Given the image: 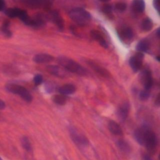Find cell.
<instances>
[{"label":"cell","instance_id":"cell-24","mask_svg":"<svg viewBox=\"0 0 160 160\" xmlns=\"http://www.w3.org/2000/svg\"><path fill=\"white\" fill-rule=\"evenodd\" d=\"M52 101L59 105H64L66 104V98L64 95L62 94H56L52 97Z\"/></svg>","mask_w":160,"mask_h":160},{"label":"cell","instance_id":"cell-28","mask_svg":"<svg viewBox=\"0 0 160 160\" xmlns=\"http://www.w3.org/2000/svg\"><path fill=\"white\" fill-rule=\"evenodd\" d=\"M112 11H113V8L112 5L109 4H105L102 7V11L103 12L104 14L106 15H112Z\"/></svg>","mask_w":160,"mask_h":160},{"label":"cell","instance_id":"cell-12","mask_svg":"<svg viewBox=\"0 0 160 160\" xmlns=\"http://www.w3.org/2000/svg\"><path fill=\"white\" fill-rule=\"evenodd\" d=\"M70 133L72 140L76 144L81 146H86L88 144V139L84 135L79 134L76 129H71Z\"/></svg>","mask_w":160,"mask_h":160},{"label":"cell","instance_id":"cell-14","mask_svg":"<svg viewBox=\"0 0 160 160\" xmlns=\"http://www.w3.org/2000/svg\"><path fill=\"white\" fill-rule=\"evenodd\" d=\"M90 34L92 38L96 41H97L101 46H102L104 49H107L108 48V44L107 43V41H106L102 34L99 31H98V30L92 29L91 31Z\"/></svg>","mask_w":160,"mask_h":160},{"label":"cell","instance_id":"cell-3","mask_svg":"<svg viewBox=\"0 0 160 160\" xmlns=\"http://www.w3.org/2000/svg\"><path fill=\"white\" fill-rule=\"evenodd\" d=\"M69 16L78 26L88 25L92 20V16L88 11L81 8H75L69 12Z\"/></svg>","mask_w":160,"mask_h":160},{"label":"cell","instance_id":"cell-4","mask_svg":"<svg viewBox=\"0 0 160 160\" xmlns=\"http://www.w3.org/2000/svg\"><path fill=\"white\" fill-rule=\"evenodd\" d=\"M6 89L9 92L18 94L28 102H31L32 100V97L30 92L23 86L16 84H8L6 86Z\"/></svg>","mask_w":160,"mask_h":160},{"label":"cell","instance_id":"cell-22","mask_svg":"<svg viewBox=\"0 0 160 160\" xmlns=\"http://www.w3.org/2000/svg\"><path fill=\"white\" fill-rule=\"evenodd\" d=\"M21 9L17 8H8L4 11L5 14L10 18H18L19 14L21 12Z\"/></svg>","mask_w":160,"mask_h":160},{"label":"cell","instance_id":"cell-37","mask_svg":"<svg viewBox=\"0 0 160 160\" xmlns=\"http://www.w3.org/2000/svg\"><path fill=\"white\" fill-rule=\"evenodd\" d=\"M0 160H2V159H1V158H0Z\"/></svg>","mask_w":160,"mask_h":160},{"label":"cell","instance_id":"cell-29","mask_svg":"<svg viewBox=\"0 0 160 160\" xmlns=\"http://www.w3.org/2000/svg\"><path fill=\"white\" fill-rule=\"evenodd\" d=\"M149 96H150L149 90L144 89V90L141 91L139 93V99L141 101H146L149 98Z\"/></svg>","mask_w":160,"mask_h":160},{"label":"cell","instance_id":"cell-2","mask_svg":"<svg viewBox=\"0 0 160 160\" xmlns=\"http://www.w3.org/2000/svg\"><path fill=\"white\" fill-rule=\"evenodd\" d=\"M57 62L59 65L63 67L69 72L81 76H84L87 74V71L85 68L70 58L61 56L57 58Z\"/></svg>","mask_w":160,"mask_h":160},{"label":"cell","instance_id":"cell-32","mask_svg":"<svg viewBox=\"0 0 160 160\" xmlns=\"http://www.w3.org/2000/svg\"><path fill=\"white\" fill-rule=\"evenodd\" d=\"M5 8L4 0H0V11H3Z\"/></svg>","mask_w":160,"mask_h":160},{"label":"cell","instance_id":"cell-5","mask_svg":"<svg viewBox=\"0 0 160 160\" xmlns=\"http://www.w3.org/2000/svg\"><path fill=\"white\" fill-rule=\"evenodd\" d=\"M117 34L119 39L125 44H129L134 38V32L132 29L126 26L121 27L117 30Z\"/></svg>","mask_w":160,"mask_h":160},{"label":"cell","instance_id":"cell-8","mask_svg":"<svg viewBox=\"0 0 160 160\" xmlns=\"http://www.w3.org/2000/svg\"><path fill=\"white\" fill-rule=\"evenodd\" d=\"M139 80L142 84L144 89L149 90L152 86L153 79L152 77V74L150 70L144 69L142 70L139 76Z\"/></svg>","mask_w":160,"mask_h":160},{"label":"cell","instance_id":"cell-23","mask_svg":"<svg viewBox=\"0 0 160 160\" xmlns=\"http://www.w3.org/2000/svg\"><path fill=\"white\" fill-rule=\"evenodd\" d=\"M10 22L8 20H6L2 24L0 30L1 32L7 38H11L12 36V32L9 30Z\"/></svg>","mask_w":160,"mask_h":160},{"label":"cell","instance_id":"cell-31","mask_svg":"<svg viewBox=\"0 0 160 160\" xmlns=\"http://www.w3.org/2000/svg\"><path fill=\"white\" fill-rule=\"evenodd\" d=\"M152 4H153V6H154V9L158 11V12H159V0H153Z\"/></svg>","mask_w":160,"mask_h":160},{"label":"cell","instance_id":"cell-33","mask_svg":"<svg viewBox=\"0 0 160 160\" xmlns=\"http://www.w3.org/2000/svg\"><path fill=\"white\" fill-rule=\"evenodd\" d=\"M6 108V104L3 100L0 99V110H2Z\"/></svg>","mask_w":160,"mask_h":160},{"label":"cell","instance_id":"cell-25","mask_svg":"<svg viewBox=\"0 0 160 160\" xmlns=\"http://www.w3.org/2000/svg\"><path fill=\"white\" fill-rule=\"evenodd\" d=\"M114 8L116 11L122 12L126 11L127 8V4L124 2H118L114 4Z\"/></svg>","mask_w":160,"mask_h":160},{"label":"cell","instance_id":"cell-35","mask_svg":"<svg viewBox=\"0 0 160 160\" xmlns=\"http://www.w3.org/2000/svg\"><path fill=\"white\" fill-rule=\"evenodd\" d=\"M156 34H157V36H158V37H159V28H158V29L156 30Z\"/></svg>","mask_w":160,"mask_h":160},{"label":"cell","instance_id":"cell-11","mask_svg":"<svg viewBox=\"0 0 160 160\" xmlns=\"http://www.w3.org/2000/svg\"><path fill=\"white\" fill-rule=\"evenodd\" d=\"M49 18L51 21L57 26L59 31H62L64 29V20L61 14L58 11H52L50 12Z\"/></svg>","mask_w":160,"mask_h":160},{"label":"cell","instance_id":"cell-21","mask_svg":"<svg viewBox=\"0 0 160 160\" xmlns=\"http://www.w3.org/2000/svg\"><path fill=\"white\" fill-rule=\"evenodd\" d=\"M153 28V22L152 19L148 17L144 18L141 22V28L145 32L151 31Z\"/></svg>","mask_w":160,"mask_h":160},{"label":"cell","instance_id":"cell-26","mask_svg":"<svg viewBox=\"0 0 160 160\" xmlns=\"http://www.w3.org/2000/svg\"><path fill=\"white\" fill-rule=\"evenodd\" d=\"M118 145L122 151L124 152H129L130 151V147L126 141L123 140H119L118 142Z\"/></svg>","mask_w":160,"mask_h":160},{"label":"cell","instance_id":"cell-36","mask_svg":"<svg viewBox=\"0 0 160 160\" xmlns=\"http://www.w3.org/2000/svg\"><path fill=\"white\" fill-rule=\"evenodd\" d=\"M99 1H101V2H109L111 0H99Z\"/></svg>","mask_w":160,"mask_h":160},{"label":"cell","instance_id":"cell-6","mask_svg":"<svg viewBox=\"0 0 160 160\" xmlns=\"http://www.w3.org/2000/svg\"><path fill=\"white\" fill-rule=\"evenodd\" d=\"M144 55L141 52H137L133 56H132L129 60V64L132 71L135 72L141 69Z\"/></svg>","mask_w":160,"mask_h":160},{"label":"cell","instance_id":"cell-18","mask_svg":"<svg viewBox=\"0 0 160 160\" xmlns=\"http://www.w3.org/2000/svg\"><path fill=\"white\" fill-rule=\"evenodd\" d=\"M136 50L142 53L147 52L150 48V42L147 39H141L136 45Z\"/></svg>","mask_w":160,"mask_h":160},{"label":"cell","instance_id":"cell-16","mask_svg":"<svg viewBox=\"0 0 160 160\" xmlns=\"http://www.w3.org/2000/svg\"><path fill=\"white\" fill-rule=\"evenodd\" d=\"M87 63L89 64V66L92 69H93L96 72H97L101 76L105 77V78H109L110 76L109 72L106 69H104L102 66L97 64L96 62L89 60L87 61Z\"/></svg>","mask_w":160,"mask_h":160},{"label":"cell","instance_id":"cell-15","mask_svg":"<svg viewBox=\"0 0 160 160\" xmlns=\"http://www.w3.org/2000/svg\"><path fill=\"white\" fill-rule=\"evenodd\" d=\"M129 111V104L128 102H124L122 104L119 106L117 112V114L119 119L121 121H125L128 116Z\"/></svg>","mask_w":160,"mask_h":160},{"label":"cell","instance_id":"cell-10","mask_svg":"<svg viewBox=\"0 0 160 160\" xmlns=\"http://www.w3.org/2000/svg\"><path fill=\"white\" fill-rule=\"evenodd\" d=\"M48 17L43 14L42 13H38L34 16V17L31 18L28 22V26L33 27L34 28H38L42 27L45 25Z\"/></svg>","mask_w":160,"mask_h":160},{"label":"cell","instance_id":"cell-20","mask_svg":"<svg viewBox=\"0 0 160 160\" xmlns=\"http://www.w3.org/2000/svg\"><path fill=\"white\" fill-rule=\"evenodd\" d=\"M108 129L113 134L122 135V131L120 126L114 121H110L108 123Z\"/></svg>","mask_w":160,"mask_h":160},{"label":"cell","instance_id":"cell-1","mask_svg":"<svg viewBox=\"0 0 160 160\" xmlns=\"http://www.w3.org/2000/svg\"><path fill=\"white\" fill-rule=\"evenodd\" d=\"M134 138L141 145L144 146L150 153L156 151L158 139L155 133L147 126H142L136 129L134 133Z\"/></svg>","mask_w":160,"mask_h":160},{"label":"cell","instance_id":"cell-34","mask_svg":"<svg viewBox=\"0 0 160 160\" xmlns=\"http://www.w3.org/2000/svg\"><path fill=\"white\" fill-rule=\"evenodd\" d=\"M144 160H152V159H151V158L149 156V155H145L144 156Z\"/></svg>","mask_w":160,"mask_h":160},{"label":"cell","instance_id":"cell-27","mask_svg":"<svg viewBox=\"0 0 160 160\" xmlns=\"http://www.w3.org/2000/svg\"><path fill=\"white\" fill-rule=\"evenodd\" d=\"M21 144H22V146L24 148V149H25L26 151H30L32 149L30 141L27 137H26V136L22 137V138L21 139Z\"/></svg>","mask_w":160,"mask_h":160},{"label":"cell","instance_id":"cell-9","mask_svg":"<svg viewBox=\"0 0 160 160\" xmlns=\"http://www.w3.org/2000/svg\"><path fill=\"white\" fill-rule=\"evenodd\" d=\"M46 71L49 73L58 78H63L69 76V71L61 66L48 65L46 67Z\"/></svg>","mask_w":160,"mask_h":160},{"label":"cell","instance_id":"cell-19","mask_svg":"<svg viewBox=\"0 0 160 160\" xmlns=\"http://www.w3.org/2000/svg\"><path fill=\"white\" fill-rule=\"evenodd\" d=\"M58 91L62 95L71 94L76 91V87L72 84H65L59 88Z\"/></svg>","mask_w":160,"mask_h":160},{"label":"cell","instance_id":"cell-13","mask_svg":"<svg viewBox=\"0 0 160 160\" xmlns=\"http://www.w3.org/2000/svg\"><path fill=\"white\" fill-rule=\"evenodd\" d=\"M32 60L38 64H44L52 62L54 60V57L47 53H39L34 56Z\"/></svg>","mask_w":160,"mask_h":160},{"label":"cell","instance_id":"cell-30","mask_svg":"<svg viewBox=\"0 0 160 160\" xmlns=\"http://www.w3.org/2000/svg\"><path fill=\"white\" fill-rule=\"evenodd\" d=\"M43 81V78L41 74H36L33 78V81L34 84H36V86H38L39 84H41L42 82Z\"/></svg>","mask_w":160,"mask_h":160},{"label":"cell","instance_id":"cell-7","mask_svg":"<svg viewBox=\"0 0 160 160\" xmlns=\"http://www.w3.org/2000/svg\"><path fill=\"white\" fill-rule=\"evenodd\" d=\"M53 1L54 0H24V4L31 9L48 8Z\"/></svg>","mask_w":160,"mask_h":160},{"label":"cell","instance_id":"cell-17","mask_svg":"<svg viewBox=\"0 0 160 160\" xmlns=\"http://www.w3.org/2000/svg\"><path fill=\"white\" fill-rule=\"evenodd\" d=\"M131 8L135 12H143L145 9V2L143 0H133L131 2Z\"/></svg>","mask_w":160,"mask_h":160}]
</instances>
